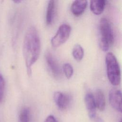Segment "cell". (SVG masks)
Masks as SVG:
<instances>
[{"label": "cell", "instance_id": "3957f363", "mask_svg": "<svg viewBox=\"0 0 122 122\" xmlns=\"http://www.w3.org/2000/svg\"><path fill=\"white\" fill-rule=\"evenodd\" d=\"M107 74L110 83L117 86L121 81L120 68L115 55L112 52H108L105 56Z\"/></svg>", "mask_w": 122, "mask_h": 122}, {"label": "cell", "instance_id": "e0dca14e", "mask_svg": "<svg viewBox=\"0 0 122 122\" xmlns=\"http://www.w3.org/2000/svg\"><path fill=\"white\" fill-rule=\"evenodd\" d=\"M44 122H58L56 118L54 117V116L50 115H49L45 120Z\"/></svg>", "mask_w": 122, "mask_h": 122}, {"label": "cell", "instance_id": "5b68a950", "mask_svg": "<svg viewBox=\"0 0 122 122\" xmlns=\"http://www.w3.org/2000/svg\"><path fill=\"white\" fill-rule=\"evenodd\" d=\"M45 58L48 67L53 76L56 79H59L61 76V70L56 59L49 51L46 52Z\"/></svg>", "mask_w": 122, "mask_h": 122}, {"label": "cell", "instance_id": "7a4b0ae2", "mask_svg": "<svg viewBox=\"0 0 122 122\" xmlns=\"http://www.w3.org/2000/svg\"><path fill=\"white\" fill-rule=\"evenodd\" d=\"M99 28L100 46L103 51H107L114 41V33L111 23L107 19L102 18L100 21Z\"/></svg>", "mask_w": 122, "mask_h": 122}, {"label": "cell", "instance_id": "6da1fadb", "mask_svg": "<svg viewBox=\"0 0 122 122\" xmlns=\"http://www.w3.org/2000/svg\"><path fill=\"white\" fill-rule=\"evenodd\" d=\"M41 41L36 29L31 26L27 30L23 40V55L28 75L31 73V67L38 60L41 52Z\"/></svg>", "mask_w": 122, "mask_h": 122}, {"label": "cell", "instance_id": "2e32d148", "mask_svg": "<svg viewBox=\"0 0 122 122\" xmlns=\"http://www.w3.org/2000/svg\"><path fill=\"white\" fill-rule=\"evenodd\" d=\"M5 81L0 72V102H1L3 99L4 91H5Z\"/></svg>", "mask_w": 122, "mask_h": 122}, {"label": "cell", "instance_id": "9c48e42d", "mask_svg": "<svg viewBox=\"0 0 122 122\" xmlns=\"http://www.w3.org/2000/svg\"><path fill=\"white\" fill-rule=\"evenodd\" d=\"M87 0H74L71 6V10L75 16L81 15L85 11L87 6Z\"/></svg>", "mask_w": 122, "mask_h": 122}, {"label": "cell", "instance_id": "7c38bea8", "mask_svg": "<svg viewBox=\"0 0 122 122\" xmlns=\"http://www.w3.org/2000/svg\"><path fill=\"white\" fill-rule=\"evenodd\" d=\"M55 1H49L46 14V23L47 25H51L52 23L55 15Z\"/></svg>", "mask_w": 122, "mask_h": 122}, {"label": "cell", "instance_id": "9a60e30c", "mask_svg": "<svg viewBox=\"0 0 122 122\" xmlns=\"http://www.w3.org/2000/svg\"><path fill=\"white\" fill-rule=\"evenodd\" d=\"M62 68L63 72L66 77L68 79H70L72 77L73 73V67H72L71 64L69 63H64L63 65Z\"/></svg>", "mask_w": 122, "mask_h": 122}, {"label": "cell", "instance_id": "30bf717a", "mask_svg": "<svg viewBox=\"0 0 122 122\" xmlns=\"http://www.w3.org/2000/svg\"><path fill=\"white\" fill-rule=\"evenodd\" d=\"M106 1L104 0H93L90 1V8L92 12L96 15H100L103 11Z\"/></svg>", "mask_w": 122, "mask_h": 122}, {"label": "cell", "instance_id": "52a82bcc", "mask_svg": "<svg viewBox=\"0 0 122 122\" xmlns=\"http://www.w3.org/2000/svg\"><path fill=\"white\" fill-rule=\"evenodd\" d=\"M84 102L90 119L91 120H96L98 117H96V106L94 95L90 92H87L85 96Z\"/></svg>", "mask_w": 122, "mask_h": 122}, {"label": "cell", "instance_id": "8fae6325", "mask_svg": "<svg viewBox=\"0 0 122 122\" xmlns=\"http://www.w3.org/2000/svg\"><path fill=\"white\" fill-rule=\"evenodd\" d=\"M96 107L101 111H103L105 108V98L104 94L101 89H97L94 96Z\"/></svg>", "mask_w": 122, "mask_h": 122}, {"label": "cell", "instance_id": "4fadbf2b", "mask_svg": "<svg viewBox=\"0 0 122 122\" xmlns=\"http://www.w3.org/2000/svg\"><path fill=\"white\" fill-rule=\"evenodd\" d=\"M72 54L74 59L77 61H81L84 56V51L79 44L75 45L72 49Z\"/></svg>", "mask_w": 122, "mask_h": 122}, {"label": "cell", "instance_id": "277c9868", "mask_svg": "<svg viewBox=\"0 0 122 122\" xmlns=\"http://www.w3.org/2000/svg\"><path fill=\"white\" fill-rule=\"evenodd\" d=\"M71 27L67 24H62L58 28L56 34L51 39V44L53 48H57L69 39L71 32Z\"/></svg>", "mask_w": 122, "mask_h": 122}, {"label": "cell", "instance_id": "ac0fdd59", "mask_svg": "<svg viewBox=\"0 0 122 122\" xmlns=\"http://www.w3.org/2000/svg\"><path fill=\"white\" fill-rule=\"evenodd\" d=\"M13 1L14 3H20V2H21V0H13Z\"/></svg>", "mask_w": 122, "mask_h": 122}, {"label": "cell", "instance_id": "ba28073f", "mask_svg": "<svg viewBox=\"0 0 122 122\" xmlns=\"http://www.w3.org/2000/svg\"><path fill=\"white\" fill-rule=\"evenodd\" d=\"M53 99L56 105L61 110L66 109L71 101V97L69 94L60 92L54 93Z\"/></svg>", "mask_w": 122, "mask_h": 122}, {"label": "cell", "instance_id": "8992f818", "mask_svg": "<svg viewBox=\"0 0 122 122\" xmlns=\"http://www.w3.org/2000/svg\"><path fill=\"white\" fill-rule=\"evenodd\" d=\"M109 102L112 107L117 111L122 112V93L116 88L110 90L109 94Z\"/></svg>", "mask_w": 122, "mask_h": 122}, {"label": "cell", "instance_id": "5bb4252c", "mask_svg": "<svg viewBox=\"0 0 122 122\" xmlns=\"http://www.w3.org/2000/svg\"><path fill=\"white\" fill-rule=\"evenodd\" d=\"M20 122H30V111L28 107L23 108L19 114Z\"/></svg>", "mask_w": 122, "mask_h": 122}]
</instances>
